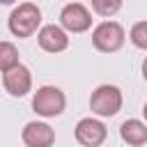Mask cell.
<instances>
[{"label":"cell","mask_w":147,"mask_h":147,"mask_svg":"<svg viewBox=\"0 0 147 147\" xmlns=\"http://www.w3.org/2000/svg\"><path fill=\"white\" fill-rule=\"evenodd\" d=\"M21 140L25 147H53L55 131L46 122H28L21 131Z\"/></svg>","instance_id":"obj_9"},{"label":"cell","mask_w":147,"mask_h":147,"mask_svg":"<svg viewBox=\"0 0 147 147\" xmlns=\"http://www.w3.org/2000/svg\"><path fill=\"white\" fill-rule=\"evenodd\" d=\"M2 87L11 96H25L32 90V74L25 64H18L9 71H2Z\"/></svg>","instance_id":"obj_7"},{"label":"cell","mask_w":147,"mask_h":147,"mask_svg":"<svg viewBox=\"0 0 147 147\" xmlns=\"http://www.w3.org/2000/svg\"><path fill=\"white\" fill-rule=\"evenodd\" d=\"M9 32L18 39H28L32 37L37 30H41V9L34 5V2H21L18 7L11 9L9 14Z\"/></svg>","instance_id":"obj_1"},{"label":"cell","mask_w":147,"mask_h":147,"mask_svg":"<svg viewBox=\"0 0 147 147\" xmlns=\"http://www.w3.org/2000/svg\"><path fill=\"white\" fill-rule=\"evenodd\" d=\"M122 90L117 85H99L90 96V110L99 117H113L122 110Z\"/></svg>","instance_id":"obj_3"},{"label":"cell","mask_w":147,"mask_h":147,"mask_svg":"<svg viewBox=\"0 0 147 147\" xmlns=\"http://www.w3.org/2000/svg\"><path fill=\"white\" fill-rule=\"evenodd\" d=\"M126 41V32L117 21H101L92 30V44L101 53H117Z\"/></svg>","instance_id":"obj_4"},{"label":"cell","mask_w":147,"mask_h":147,"mask_svg":"<svg viewBox=\"0 0 147 147\" xmlns=\"http://www.w3.org/2000/svg\"><path fill=\"white\" fill-rule=\"evenodd\" d=\"M142 78H145V80H147V57H145V60H142Z\"/></svg>","instance_id":"obj_14"},{"label":"cell","mask_w":147,"mask_h":147,"mask_svg":"<svg viewBox=\"0 0 147 147\" xmlns=\"http://www.w3.org/2000/svg\"><path fill=\"white\" fill-rule=\"evenodd\" d=\"M108 138V129L96 117H83L76 124V142L83 147H101Z\"/></svg>","instance_id":"obj_6"},{"label":"cell","mask_w":147,"mask_h":147,"mask_svg":"<svg viewBox=\"0 0 147 147\" xmlns=\"http://www.w3.org/2000/svg\"><path fill=\"white\" fill-rule=\"evenodd\" d=\"M119 136L126 145L142 147V145H147V124L140 119H124L119 126Z\"/></svg>","instance_id":"obj_10"},{"label":"cell","mask_w":147,"mask_h":147,"mask_svg":"<svg viewBox=\"0 0 147 147\" xmlns=\"http://www.w3.org/2000/svg\"><path fill=\"white\" fill-rule=\"evenodd\" d=\"M60 25L67 32L80 34V32L92 28V14L83 2H67L60 9Z\"/></svg>","instance_id":"obj_5"},{"label":"cell","mask_w":147,"mask_h":147,"mask_svg":"<svg viewBox=\"0 0 147 147\" xmlns=\"http://www.w3.org/2000/svg\"><path fill=\"white\" fill-rule=\"evenodd\" d=\"M37 41L39 46L46 51V53H62L69 48V34L62 25H55V23H48V25H41V30L37 32Z\"/></svg>","instance_id":"obj_8"},{"label":"cell","mask_w":147,"mask_h":147,"mask_svg":"<svg viewBox=\"0 0 147 147\" xmlns=\"http://www.w3.org/2000/svg\"><path fill=\"white\" fill-rule=\"evenodd\" d=\"M142 115H145V119H147V101H145V106H142Z\"/></svg>","instance_id":"obj_15"},{"label":"cell","mask_w":147,"mask_h":147,"mask_svg":"<svg viewBox=\"0 0 147 147\" xmlns=\"http://www.w3.org/2000/svg\"><path fill=\"white\" fill-rule=\"evenodd\" d=\"M129 39L136 48L147 51V21H138L133 23V28L129 30Z\"/></svg>","instance_id":"obj_12"},{"label":"cell","mask_w":147,"mask_h":147,"mask_svg":"<svg viewBox=\"0 0 147 147\" xmlns=\"http://www.w3.org/2000/svg\"><path fill=\"white\" fill-rule=\"evenodd\" d=\"M122 9V0H92V11L99 16H113Z\"/></svg>","instance_id":"obj_13"},{"label":"cell","mask_w":147,"mask_h":147,"mask_svg":"<svg viewBox=\"0 0 147 147\" xmlns=\"http://www.w3.org/2000/svg\"><path fill=\"white\" fill-rule=\"evenodd\" d=\"M18 48L11 44V41H2L0 44V69L2 71H9L14 67H18Z\"/></svg>","instance_id":"obj_11"},{"label":"cell","mask_w":147,"mask_h":147,"mask_svg":"<svg viewBox=\"0 0 147 147\" xmlns=\"http://www.w3.org/2000/svg\"><path fill=\"white\" fill-rule=\"evenodd\" d=\"M67 108V96L60 87L55 85H41L34 94H32V110L39 117H57L62 115Z\"/></svg>","instance_id":"obj_2"}]
</instances>
